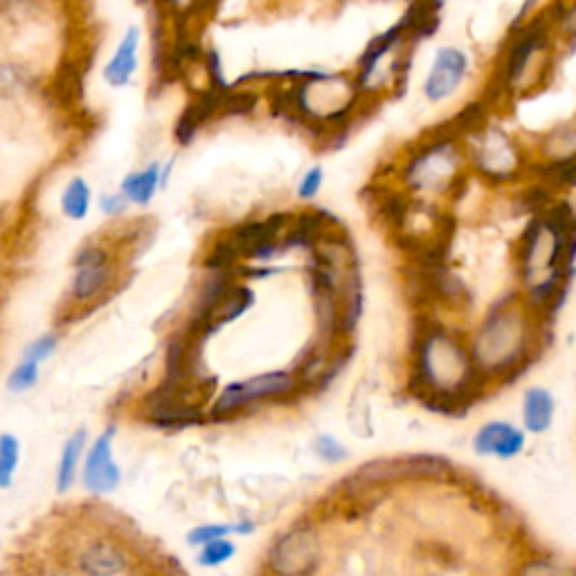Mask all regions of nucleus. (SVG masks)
Masks as SVG:
<instances>
[{
  "mask_svg": "<svg viewBox=\"0 0 576 576\" xmlns=\"http://www.w3.org/2000/svg\"><path fill=\"white\" fill-rule=\"evenodd\" d=\"M543 322L522 291L498 297L468 340L480 374L484 378H502L518 372L534 354Z\"/></svg>",
  "mask_w": 576,
  "mask_h": 576,
  "instance_id": "1",
  "label": "nucleus"
},
{
  "mask_svg": "<svg viewBox=\"0 0 576 576\" xmlns=\"http://www.w3.org/2000/svg\"><path fill=\"white\" fill-rule=\"evenodd\" d=\"M412 376L419 390L435 401H459L480 378L468 340L441 322H428L414 338Z\"/></svg>",
  "mask_w": 576,
  "mask_h": 576,
  "instance_id": "2",
  "label": "nucleus"
},
{
  "mask_svg": "<svg viewBox=\"0 0 576 576\" xmlns=\"http://www.w3.org/2000/svg\"><path fill=\"white\" fill-rule=\"evenodd\" d=\"M516 266L522 288L576 277V210L572 205H545L531 216L518 239Z\"/></svg>",
  "mask_w": 576,
  "mask_h": 576,
  "instance_id": "3",
  "label": "nucleus"
},
{
  "mask_svg": "<svg viewBox=\"0 0 576 576\" xmlns=\"http://www.w3.org/2000/svg\"><path fill=\"white\" fill-rule=\"evenodd\" d=\"M468 160L462 133L450 131L432 133L417 147L405 153L399 178L410 196L432 201V198H450L455 189L462 187L468 176Z\"/></svg>",
  "mask_w": 576,
  "mask_h": 576,
  "instance_id": "4",
  "label": "nucleus"
},
{
  "mask_svg": "<svg viewBox=\"0 0 576 576\" xmlns=\"http://www.w3.org/2000/svg\"><path fill=\"white\" fill-rule=\"evenodd\" d=\"M554 32L549 12L543 18L522 23L513 32L495 75V86L502 95H529L540 88V81L552 70Z\"/></svg>",
  "mask_w": 576,
  "mask_h": 576,
  "instance_id": "5",
  "label": "nucleus"
},
{
  "mask_svg": "<svg viewBox=\"0 0 576 576\" xmlns=\"http://www.w3.org/2000/svg\"><path fill=\"white\" fill-rule=\"evenodd\" d=\"M468 169L493 185L516 183L527 174L529 160L520 142L495 124L482 122L462 135Z\"/></svg>",
  "mask_w": 576,
  "mask_h": 576,
  "instance_id": "6",
  "label": "nucleus"
},
{
  "mask_svg": "<svg viewBox=\"0 0 576 576\" xmlns=\"http://www.w3.org/2000/svg\"><path fill=\"white\" fill-rule=\"evenodd\" d=\"M304 390L300 378L288 369L250 376L246 381H234L225 385L216 396L212 408L207 410V421H232L243 414L255 412L264 403H279L295 399L297 392Z\"/></svg>",
  "mask_w": 576,
  "mask_h": 576,
  "instance_id": "7",
  "label": "nucleus"
},
{
  "mask_svg": "<svg viewBox=\"0 0 576 576\" xmlns=\"http://www.w3.org/2000/svg\"><path fill=\"white\" fill-rule=\"evenodd\" d=\"M322 556L320 534L313 525L288 527L277 534L266 552V570L270 576H311L318 570Z\"/></svg>",
  "mask_w": 576,
  "mask_h": 576,
  "instance_id": "8",
  "label": "nucleus"
},
{
  "mask_svg": "<svg viewBox=\"0 0 576 576\" xmlns=\"http://www.w3.org/2000/svg\"><path fill=\"white\" fill-rule=\"evenodd\" d=\"M140 417L158 430L178 432L203 426L207 421V412L198 403L196 392L160 383L156 390L144 396Z\"/></svg>",
  "mask_w": 576,
  "mask_h": 576,
  "instance_id": "9",
  "label": "nucleus"
},
{
  "mask_svg": "<svg viewBox=\"0 0 576 576\" xmlns=\"http://www.w3.org/2000/svg\"><path fill=\"white\" fill-rule=\"evenodd\" d=\"M471 72V57L459 45H441L432 54L430 66L423 77L421 93L430 104H441L457 95Z\"/></svg>",
  "mask_w": 576,
  "mask_h": 576,
  "instance_id": "10",
  "label": "nucleus"
},
{
  "mask_svg": "<svg viewBox=\"0 0 576 576\" xmlns=\"http://www.w3.org/2000/svg\"><path fill=\"white\" fill-rule=\"evenodd\" d=\"M115 426H108L90 444L81 466V484L93 495H111L122 484V468L115 462Z\"/></svg>",
  "mask_w": 576,
  "mask_h": 576,
  "instance_id": "11",
  "label": "nucleus"
},
{
  "mask_svg": "<svg viewBox=\"0 0 576 576\" xmlns=\"http://www.w3.org/2000/svg\"><path fill=\"white\" fill-rule=\"evenodd\" d=\"M72 563L81 576H122L131 567V554L117 538L95 536L77 549Z\"/></svg>",
  "mask_w": 576,
  "mask_h": 576,
  "instance_id": "12",
  "label": "nucleus"
},
{
  "mask_svg": "<svg viewBox=\"0 0 576 576\" xmlns=\"http://www.w3.org/2000/svg\"><path fill=\"white\" fill-rule=\"evenodd\" d=\"M111 255L102 246H86L75 259L70 293L77 302L95 300L111 284Z\"/></svg>",
  "mask_w": 576,
  "mask_h": 576,
  "instance_id": "13",
  "label": "nucleus"
},
{
  "mask_svg": "<svg viewBox=\"0 0 576 576\" xmlns=\"http://www.w3.org/2000/svg\"><path fill=\"white\" fill-rule=\"evenodd\" d=\"M527 446L525 428H518L511 421H489L477 428L473 437V450L477 457H493L500 462L516 459Z\"/></svg>",
  "mask_w": 576,
  "mask_h": 576,
  "instance_id": "14",
  "label": "nucleus"
},
{
  "mask_svg": "<svg viewBox=\"0 0 576 576\" xmlns=\"http://www.w3.org/2000/svg\"><path fill=\"white\" fill-rule=\"evenodd\" d=\"M520 414L525 432H529V435H543V432L552 428L556 417L554 394L540 385L527 387L525 394H522Z\"/></svg>",
  "mask_w": 576,
  "mask_h": 576,
  "instance_id": "15",
  "label": "nucleus"
},
{
  "mask_svg": "<svg viewBox=\"0 0 576 576\" xmlns=\"http://www.w3.org/2000/svg\"><path fill=\"white\" fill-rule=\"evenodd\" d=\"M138 45H140V30L129 27L122 36L120 45L113 52L111 61L104 66V81L113 88H124L129 84L133 72L138 70Z\"/></svg>",
  "mask_w": 576,
  "mask_h": 576,
  "instance_id": "16",
  "label": "nucleus"
},
{
  "mask_svg": "<svg viewBox=\"0 0 576 576\" xmlns=\"http://www.w3.org/2000/svg\"><path fill=\"white\" fill-rule=\"evenodd\" d=\"M88 450V430L79 428L72 432V435L63 441L61 455L57 462V473H54V486H57V493L63 495L68 493L72 486H75L79 477V466L81 459L86 457Z\"/></svg>",
  "mask_w": 576,
  "mask_h": 576,
  "instance_id": "17",
  "label": "nucleus"
},
{
  "mask_svg": "<svg viewBox=\"0 0 576 576\" xmlns=\"http://www.w3.org/2000/svg\"><path fill=\"white\" fill-rule=\"evenodd\" d=\"M162 174H165V169H162L158 162H151L147 169L131 171V174L122 180L120 192L126 196V201H129L131 205H140V207L149 205L158 189L165 185Z\"/></svg>",
  "mask_w": 576,
  "mask_h": 576,
  "instance_id": "18",
  "label": "nucleus"
},
{
  "mask_svg": "<svg viewBox=\"0 0 576 576\" xmlns=\"http://www.w3.org/2000/svg\"><path fill=\"white\" fill-rule=\"evenodd\" d=\"M257 525L252 520H239V522H205L198 525L187 534V543L192 547H203L212 540L219 538H232V536H250L255 534Z\"/></svg>",
  "mask_w": 576,
  "mask_h": 576,
  "instance_id": "19",
  "label": "nucleus"
},
{
  "mask_svg": "<svg viewBox=\"0 0 576 576\" xmlns=\"http://www.w3.org/2000/svg\"><path fill=\"white\" fill-rule=\"evenodd\" d=\"M93 203V192L84 178H72L61 194V210L72 221H84Z\"/></svg>",
  "mask_w": 576,
  "mask_h": 576,
  "instance_id": "20",
  "label": "nucleus"
},
{
  "mask_svg": "<svg viewBox=\"0 0 576 576\" xmlns=\"http://www.w3.org/2000/svg\"><path fill=\"white\" fill-rule=\"evenodd\" d=\"M21 439L14 432H0V491L14 484V477L21 466Z\"/></svg>",
  "mask_w": 576,
  "mask_h": 576,
  "instance_id": "21",
  "label": "nucleus"
},
{
  "mask_svg": "<svg viewBox=\"0 0 576 576\" xmlns=\"http://www.w3.org/2000/svg\"><path fill=\"white\" fill-rule=\"evenodd\" d=\"M234 556H237V543H234L232 538H219L203 547H198L196 563L201 567H221L225 563H230Z\"/></svg>",
  "mask_w": 576,
  "mask_h": 576,
  "instance_id": "22",
  "label": "nucleus"
},
{
  "mask_svg": "<svg viewBox=\"0 0 576 576\" xmlns=\"http://www.w3.org/2000/svg\"><path fill=\"white\" fill-rule=\"evenodd\" d=\"M30 70L16 63H0V97H14L30 88Z\"/></svg>",
  "mask_w": 576,
  "mask_h": 576,
  "instance_id": "23",
  "label": "nucleus"
},
{
  "mask_svg": "<svg viewBox=\"0 0 576 576\" xmlns=\"http://www.w3.org/2000/svg\"><path fill=\"white\" fill-rule=\"evenodd\" d=\"M39 376H41V365L21 358L7 378V390L14 394L30 392L32 387H36V383H39Z\"/></svg>",
  "mask_w": 576,
  "mask_h": 576,
  "instance_id": "24",
  "label": "nucleus"
},
{
  "mask_svg": "<svg viewBox=\"0 0 576 576\" xmlns=\"http://www.w3.org/2000/svg\"><path fill=\"white\" fill-rule=\"evenodd\" d=\"M520 576H576V565L556 561V558H531L522 565Z\"/></svg>",
  "mask_w": 576,
  "mask_h": 576,
  "instance_id": "25",
  "label": "nucleus"
},
{
  "mask_svg": "<svg viewBox=\"0 0 576 576\" xmlns=\"http://www.w3.org/2000/svg\"><path fill=\"white\" fill-rule=\"evenodd\" d=\"M313 448H315V455H318L324 464L336 466V464H342L349 459L347 446L342 444L340 439L329 435V432H322V435L315 437Z\"/></svg>",
  "mask_w": 576,
  "mask_h": 576,
  "instance_id": "26",
  "label": "nucleus"
},
{
  "mask_svg": "<svg viewBox=\"0 0 576 576\" xmlns=\"http://www.w3.org/2000/svg\"><path fill=\"white\" fill-rule=\"evenodd\" d=\"M57 347H59V336H57V333H43L41 338L32 340L30 345L25 347L21 358L43 365L45 360L54 356V351H57Z\"/></svg>",
  "mask_w": 576,
  "mask_h": 576,
  "instance_id": "27",
  "label": "nucleus"
},
{
  "mask_svg": "<svg viewBox=\"0 0 576 576\" xmlns=\"http://www.w3.org/2000/svg\"><path fill=\"white\" fill-rule=\"evenodd\" d=\"M57 93L61 97V102H63V99H66V102H75V99L79 97V93H81V75L72 66H63L59 70Z\"/></svg>",
  "mask_w": 576,
  "mask_h": 576,
  "instance_id": "28",
  "label": "nucleus"
},
{
  "mask_svg": "<svg viewBox=\"0 0 576 576\" xmlns=\"http://www.w3.org/2000/svg\"><path fill=\"white\" fill-rule=\"evenodd\" d=\"M322 183H324L322 167H311L309 171H304L300 183H297V196H300L302 201H311V198L318 196Z\"/></svg>",
  "mask_w": 576,
  "mask_h": 576,
  "instance_id": "29",
  "label": "nucleus"
},
{
  "mask_svg": "<svg viewBox=\"0 0 576 576\" xmlns=\"http://www.w3.org/2000/svg\"><path fill=\"white\" fill-rule=\"evenodd\" d=\"M129 201L122 192H111V194H102L99 198V210H102L106 216H122L126 210H129Z\"/></svg>",
  "mask_w": 576,
  "mask_h": 576,
  "instance_id": "30",
  "label": "nucleus"
},
{
  "mask_svg": "<svg viewBox=\"0 0 576 576\" xmlns=\"http://www.w3.org/2000/svg\"><path fill=\"white\" fill-rule=\"evenodd\" d=\"M167 5L178 14H192L207 5V0H167Z\"/></svg>",
  "mask_w": 576,
  "mask_h": 576,
  "instance_id": "31",
  "label": "nucleus"
},
{
  "mask_svg": "<svg viewBox=\"0 0 576 576\" xmlns=\"http://www.w3.org/2000/svg\"><path fill=\"white\" fill-rule=\"evenodd\" d=\"M41 576H72V574L66 570H45V574H41Z\"/></svg>",
  "mask_w": 576,
  "mask_h": 576,
  "instance_id": "32",
  "label": "nucleus"
},
{
  "mask_svg": "<svg viewBox=\"0 0 576 576\" xmlns=\"http://www.w3.org/2000/svg\"><path fill=\"white\" fill-rule=\"evenodd\" d=\"M0 225H3V212H0Z\"/></svg>",
  "mask_w": 576,
  "mask_h": 576,
  "instance_id": "33",
  "label": "nucleus"
}]
</instances>
